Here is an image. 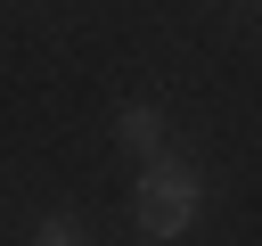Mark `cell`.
<instances>
[{
	"label": "cell",
	"instance_id": "7a4b0ae2",
	"mask_svg": "<svg viewBox=\"0 0 262 246\" xmlns=\"http://www.w3.org/2000/svg\"><path fill=\"white\" fill-rule=\"evenodd\" d=\"M115 139H123V148H139V156H156V139H164V123H156V107H147V98H131V107L115 115Z\"/></svg>",
	"mask_w": 262,
	"mask_h": 246
},
{
	"label": "cell",
	"instance_id": "6da1fadb",
	"mask_svg": "<svg viewBox=\"0 0 262 246\" xmlns=\"http://www.w3.org/2000/svg\"><path fill=\"white\" fill-rule=\"evenodd\" d=\"M205 213V180L188 172V164H147V180H139V230L147 238H180L188 221Z\"/></svg>",
	"mask_w": 262,
	"mask_h": 246
},
{
	"label": "cell",
	"instance_id": "3957f363",
	"mask_svg": "<svg viewBox=\"0 0 262 246\" xmlns=\"http://www.w3.org/2000/svg\"><path fill=\"white\" fill-rule=\"evenodd\" d=\"M33 246H82V230H74V221H41V230H33Z\"/></svg>",
	"mask_w": 262,
	"mask_h": 246
}]
</instances>
